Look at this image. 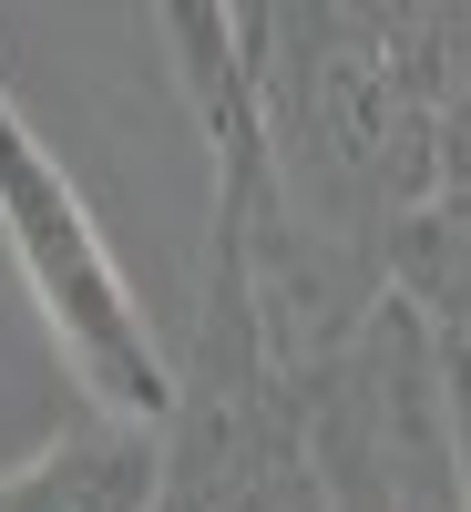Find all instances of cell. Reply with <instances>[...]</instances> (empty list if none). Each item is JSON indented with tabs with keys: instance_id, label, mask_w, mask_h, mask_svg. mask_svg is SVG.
Instances as JSON below:
<instances>
[{
	"instance_id": "1",
	"label": "cell",
	"mask_w": 471,
	"mask_h": 512,
	"mask_svg": "<svg viewBox=\"0 0 471 512\" xmlns=\"http://www.w3.org/2000/svg\"><path fill=\"white\" fill-rule=\"evenodd\" d=\"M154 512H328L308 472V369L277 338L246 226L216 205L175 349V410L154 441Z\"/></svg>"
},
{
	"instance_id": "2",
	"label": "cell",
	"mask_w": 471,
	"mask_h": 512,
	"mask_svg": "<svg viewBox=\"0 0 471 512\" xmlns=\"http://www.w3.org/2000/svg\"><path fill=\"white\" fill-rule=\"evenodd\" d=\"M0 246H11V267H21L31 308H41V338L72 369L82 410L164 431V410H175V349L144 318L113 236L93 226L72 164L41 144V123L21 113L11 82H0Z\"/></svg>"
},
{
	"instance_id": "3",
	"label": "cell",
	"mask_w": 471,
	"mask_h": 512,
	"mask_svg": "<svg viewBox=\"0 0 471 512\" xmlns=\"http://www.w3.org/2000/svg\"><path fill=\"white\" fill-rule=\"evenodd\" d=\"M308 472L328 512H471L441 328L390 297L308 369Z\"/></svg>"
},
{
	"instance_id": "4",
	"label": "cell",
	"mask_w": 471,
	"mask_h": 512,
	"mask_svg": "<svg viewBox=\"0 0 471 512\" xmlns=\"http://www.w3.org/2000/svg\"><path fill=\"white\" fill-rule=\"evenodd\" d=\"M154 441L144 420L82 410L72 431H52L31 461L0 472V512H154Z\"/></svg>"
}]
</instances>
